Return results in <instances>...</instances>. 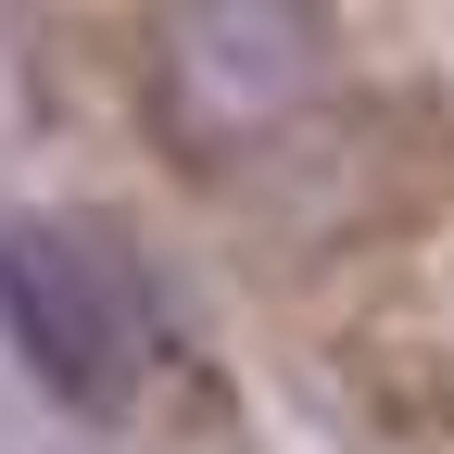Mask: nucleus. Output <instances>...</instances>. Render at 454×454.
<instances>
[{"label":"nucleus","mask_w":454,"mask_h":454,"mask_svg":"<svg viewBox=\"0 0 454 454\" xmlns=\"http://www.w3.org/2000/svg\"><path fill=\"white\" fill-rule=\"evenodd\" d=\"M0 328L76 417H127L164 379V303L101 215H0Z\"/></svg>","instance_id":"2"},{"label":"nucleus","mask_w":454,"mask_h":454,"mask_svg":"<svg viewBox=\"0 0 454 454\" xmlns=\"http://www.w3.org/2000/svg\"><path fill=\"white\" fill-rule=\"evenodd\" d=\"M328 13L316 0H164L152 26V127L190 177H240L328 114Z\"/></svg>","instance_id":"1"}]
</instances>
